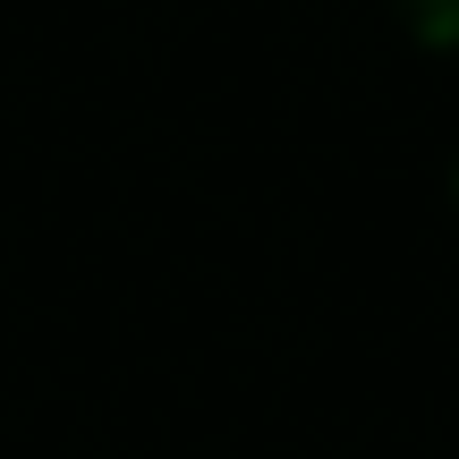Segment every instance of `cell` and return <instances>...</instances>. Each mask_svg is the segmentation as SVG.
<instances>
[{"mask_svg":"<svg viewBox=\"0 0 459 459\" xmlns=\"http://www.w3.org/2000/svg\"><path fill=\"white\" fill-rule=\"evenodd\" d=\"M400 26H409L417 43L451 51V43H459V0H400Z\"/></svg>","mask_w":459,"mask_h":459,"instance_id":"1","label":"cell"}]
</instances>
